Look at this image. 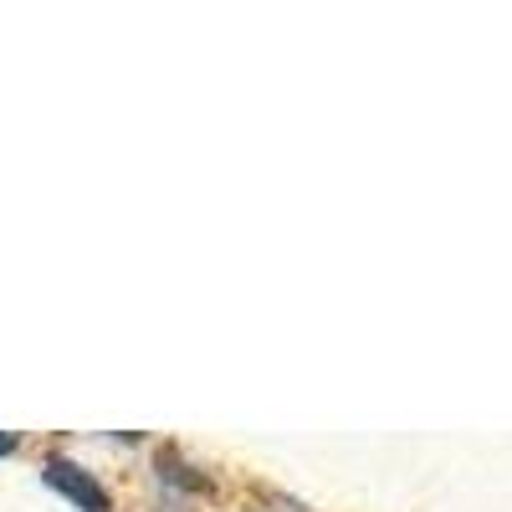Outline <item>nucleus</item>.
Masks as SVG:
<instances>
[{
  "label": "nucleus",
  "instance_id": "1",
  "mask_svg": "<svg viewBox=\"0 0 512 512\" xmlns=\"http://www.w3.org/2000/svg\"><path fill=\"white\" fill-rule=\"evenodd\" d=\"M41 477H47L67 502H77L82 512H113L108 507V492L88 477V472H82V466H72L67 456H47V466H41Z\"/></svg>",
  "mask_w": 512,
  "mask_h": 512
},
{
  "label": "nucleus",
  "instance_id": "2",
  "mask_svg": "<svg viewBox=\"0 0 512 512\" xmlns=\"http://www.w3.org/2000/svg\"><path fill=\"white\" fill-rule=\"evenodd\" d=\"M16 451V436H0V456H11Z\"/></svg>",
  "mask_w": 512,
  "mask_h": 512
}]
</instances>
